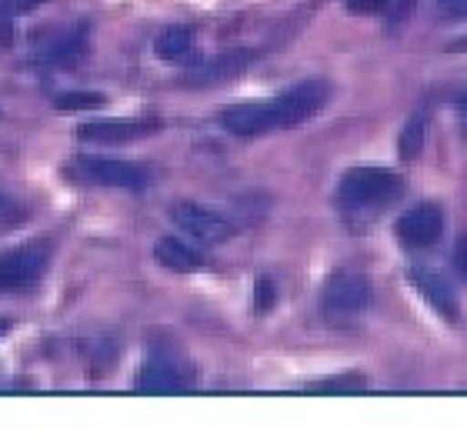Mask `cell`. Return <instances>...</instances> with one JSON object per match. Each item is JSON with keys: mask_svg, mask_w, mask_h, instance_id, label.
<instances>
[{"mask_svg": "<svg viewBox=\"0 0 467 447\" xmlns=\"http://www.w3.org/2000/svg\"><path fill=\"white\" fill-rule=\"evenodd\" d=\"M331 100L327 80H301L277 94L274 100H251V104H234L221 110V127L234 137H257L281 127H297L311 120L317 110Z\"/></svg>", "mask_w": 467, "mask_h": 447, "instance_id": "cell-1", "label": "cell"}, {"mask_svg": "<svg viewBox=\"0 0 467 447\" xmlns=\"http://www.w3.org/2000/svg\"><path fill=\"white\" fill-rule=\"evenodd\" d=\"M404 191V177L388 167H354L337 184V204L344 211H370L398 201Z\"/></svg>", "mask_w": 467, "mask_h": 447, "instance_id": "cell-2", "label": "cell"}, {"mask_svg": "<svg viewBox=\"0 0 467 447\" xmlns=\"http://www.w3.org/2000/svg\"><path fill=\"white\" fill-rule=\"evenodd\" d=\"M67 174L94 187H117V191H140L147 187V171L130 161L114 157H74L67 164Z\"/></svg>", "mask_w": 467, "mask_h": 447, "instance_id": "cell-3", "label": "cell"}, {"mask_svg": "<svg viewBox=\"0 0 467 447\" xmlns=\"http://www.w3.org/2000/svg\"><path fill=\"white\" fill-rule=\"evenodd\" d=\"M50 251L44 244H20L0 254V294L27 291L44 277Z\"/></svg>", "mask_w": 467, "mask_h": 447, "instance_id": "cell-4", "label": "cell"}, {"mask_svg": "<svg viewBox=\"0 0 467 447\" xmlns=\"http://www.w3.org/2000/svg\"><path fill=\"white\" fill-rule=\"evenodd\" d=\"M254 60H257V50L254 47L224 50V54H217V57L201 60L194 68H187L184 74H181V84H184V88H214V84H224V80L244 74Z\"/></svg>", "mask_w": 467, "mask_h": 447, "instance_id": "cell-5", "label": "cell"}, {"mask_svg": "<svg viewBox=\"0 0 467 447\" xmlns=\"http://www.w3.org/2000/svg\"><path fill=\"white\" fill-rule=\"evenodd\" d=\"M171 217H174V224L181 227V231L191 234L194 241H204V244H221L234 234V224L227 221L224 214H217V211H211V207H204V204H194V201H181V204H174Z\"/></svg>", "mask_w": 467, "mask_h": 447, "instance_id": "cell-6", "label": "cell"}, {"mask_svg": "<svg viewBox=\"0 0 467 447\" xmlns=\"http://www.w3.org/2000/svg\"><path fill=\"white\" fill-rule=\"evenodd\" d=\"M321 301L327 314H360L370 307V284L360 274L341 271L324 284Z\"/></svg>", "mask_w": 467, "mask_h": 447, "instance_id": "cell-7", "label": "cell"}, {"mask_svg": "<svg viewBox=\"0 0 467 447\" xmlns=\"http://www.w3.org/2000/svg\"><path fill=\"white\" fill-rule=\"evenodd\" d=\"M394 234H398L400 244H408L414 251L420 247H431V244L441 241L444 234V214H441L438 204H418L410 207L408 214H400L394 224Z\"/></svg>", "mask_w": 467, "mask_h": 447, "instance_id": "cell-8", "label": "cell"}, {"mask_svg": "<svg viewBox=\"0 0 467 447\" xmlns=\"http://www.w3.org/2000/svg\"><path fill=\"white\" fill-rule=\"evenodd\" d=\"M187 370L184 364L171 354H150L144 360V368L137 370V390H147V394H171V390H184L187 388Z\"/></svg>", "mask_w": 467, "mask_h": 447, "instance_id": "cell-9", "label": "cell"}, {"mask_svg": "<svg viewBox=\"0 0 467 447\" xmlns=\"http://www.w3.org/2000/svg\"><path fill=\"white\" fill-rule=\"evenodd\" d=\"M161 120L157 117H137V120H98V124H80L74 137L80 140H94V144H124L134 137L154 134Z\"/></svg>", "mask_w": 467, "mask_h": 447, "instance_id": "cell-10", "label": "cell"}, {"mask_svg": "<svg viewBox=\"0 0 467 447\" xmlns=\"http://www.w3.org/2000/svg\"><path fill=\"white\" fill-rule=\"evenodd\" d=\"M408 277H410V284L418 287L420 297H424L434 311L444 314L448 321H454V317H458V301H454V291H451V284L444 281L441 274L424 271V267H410Z\"/></svg>", "mask_w": 467, "mask_h": 447, "instance_id": "cell-11", "label": "cell"}, {"mask_svg": "<svg viewBox=\"0 0 467 447\" xmlns=\"http://www.w3.org/2000/svg\"><path fill=\"white\" fill-rule=\"evenodd\" d=\"M154 257L161 267H167V271H174V274H191L204 267L201 251H194L191 244L177 241V237H161L154 247Z\"/></svg>", "mask_w": 467, "mask_h": 447, "instance_id": "cell-12", "label": "cell"}, {"mask_svg": "<svg viewBox=\"0 0 467 447\" xmlns=\"http://www.w3.org/2000/svg\"><path fill=\"white\" fill-rule=\"evenodd\" d=\"M88 44V27L80 24V27H67L64 34H54L50 40H44L37 47V60L40 64H67L74 60L84 50Z\"/></svg>", "mask_w": 467, "mask_h": 447, "instance_id": "cell-13", "label": "cell"}, {"mask_svg": "<svg viewBox=\"0 0 467 447\" xmlns=\"http://www.w3.org/2000/svg\"><path fill=\"white\" fill-rule=\"evenodd\" d=\"M194 47V30L184 27V24H174V27H167L157 34L154 40V54L167 64H177V60H184Z\"/></svg>", "mask_w": 467, "mask_h": 447, "instance_id": "cell-14", "label": "cell"}, {"mask_svg": "<svg viewBox=\"0 0 467 447\" xmlns=\"http://www.w3.org/2000/svg\"><path fill=\"white\" fill-rule=\"evenodd\" d=\"M424 134H428V114L418 110L414 117H408V124L400 130V157H418L420 154V144H424Z\"/></svg>", "mask_w": 467, "mask_h": 447, "instance_id": "cell-15", "label": "cell"}, {"mask_svg": "<svg viewBox=\"0 0 467 447\" xmlns=\"http://www.w3.org/2000/svg\"><path fill=\"white\" fill-rule=\"evenodd\" d=\"M57 108L60 110H94V108H104V98H100V94H60Z\"/></svg>", "mask_w": 467, "mask_h": 447, "instance_id": "cell-16", "label": "cell"}, {"mask_svg": "<svg viewBox=\"0 0 467 447\" xmlns=\"http://www.w3.org/2000/svg\"><path fill=\"white\" fill-rule=\"evenodd\" d=\"M390 0H344V7L358 17H374V14H388Z\"/></svg>", "mask_w": 467, "mask_h": 447, "instance_id": "cell-17", "label": "cell"}, {"mask_svg": "<svg viewBox=\"0 0 467 447\" xmlns=\"http://www.w3.org/2000/svg\"><path fill=\"white\" fill-rule=\"evenodd\" d=\"M274 297H277V287H274L271 277H257V284H254V304H257V311H271Z\"/></svg>", "mask_w": 467, "mask_h": 447, "instance_id": "cell-18", "label": "cell"}, {"mask_svg": "<svg viewBox=\"0 0 467 447\" xmlns=\"http://www.w3.org/2000/svg\"><path fill=\"white\" fill-rule=\"evenodd\" d=\"M364 388V378H337V380H324V384H314L311 390H360Z\"/></svg>", "mask_w": 467, "mask_h": 447, "instance_id": "cell-19", "label": "cell"}, {"mask_svg": "<svg viewBox=\"0 0 467 447\" xmlns=\"http://www.w3.org/2000/svg\"><path fill=\"white\" fill-rule=\"evenodd\" d=\"M438 10H441V17L461 20V17H467V0H438Z\"/></svg>", "mask_w": 467, "mask_h": 447, "instance_id": "cell-20", "label": "cell"}, {"mask_svg": "<svg viewBox=\"0 0 467 447\" xmlns=\"http://www.w3.org/2000/svg\"><path fill=\"white\" fill-rule=\"evenodd\" d=\"M10 37H14V10L0 0V44H10Z\"/></svg>", "mask_w": 467, "mask_h": 447, "instance_id": "cell-21", "label": "cell"}, {"mask_svg": "<svg viewBox=\"0 0 467 447\" xmlns=\"http://www.w3.org/2000/svg\"><path fill=\"white\" fill-rule=\"evenodd\" d=\"M410 7H414V0H390V4H388V17L390 20H400Z\"/></svg>", "mask_w": 467, "mask_h": 447, "instance_id": "cell-22", "label": "cell"}, {"mask_svg": "<svg viewBox=\"0 0 467 447\" xmlns=\"http://www.w3.org/2000/svg\"><path fill=\"white\" fill-rule=\"evenodd\" d=\"M454 267H458L461 277L467 281V241H458V247H454Z\"/></svg>", "mask_w": 467, "mask_h": 447, "instance_id": "cell-23", "label": "cell"}, {"mask_svg": "<svg viewBox=\"0 0 467 447\" xmlns=\"http://www.w3.org/2000/svg\"><path fill=\"white\" fill-rule=\"evenodd\" d=\"M454 108H458L461 114H467V90H461L458 98H454Z\"/></svg>", "mask_w": 467, "mask_h": 447, "instance_id": "cell-24", "label": "cell"}, {"mask_svg": "<svg viewBox=\"0 0 467 447\" xmlns=\"http://www.w3.org/2000/svg\"><path fill=\"white\" fill-rule=\"evenodd\" d=\"M10 327H14V321H10V317H0V338H4V334H7Z\"/></svg>", "mask_w": 467, "mask_h": 447, "instance_id": "cell-25", "label": "cell"}, {"mask_svg": "<svg viewBox=\"0 0 467 447\" xmlns=\"http://www.w3.org/2000/svg\"><path fill=\"white\" fill-rule=\"evenodd\" d=\"M7 211H10V197L0 194V214H7Z\"/></svg>", "mask_w": 467, "mask_h": 447, "instance_id": "cell-26", "label": "cell"}, {"mask_svg": "<svg viewBox=\"0 0 467 447\" xmlns=\"http://www.w3.org/2000/svg\"><path fill=\"white\" fill-rule=\"evenodd\" d=\"M451 50H464V54H467V37L454 40V44H451Z\"/></svg>", "mask_w": 467, "mask_h": 447, "instance_id": "cell-27", "label": "cell"}, {"mask_svg": "<svg viewBox=\"0 0 467 447\" xmlns=\"http://www.w3.org/2000/svg\"><path fill=\"white\" fill-rule=\"evenodd\" d=\"M14 4H20V7H34L37 0H14Z\"/></svg>", "mask_w": 467, "mask_h": 447, "instance_id": "cell-28", "label": "cell"}]
</instances>
